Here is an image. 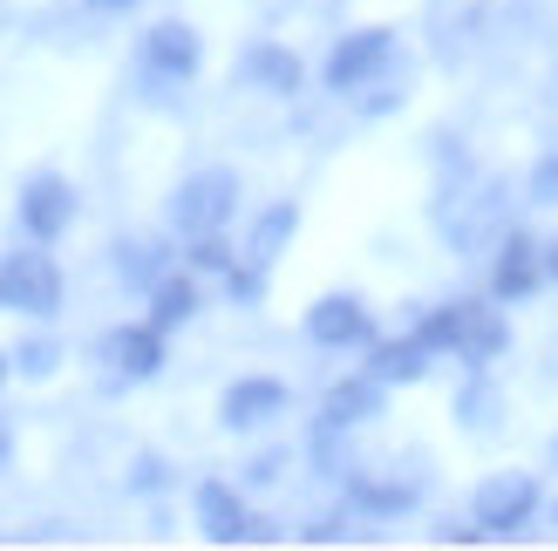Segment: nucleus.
<instances>
[{
  "label": "nucleus",
  "instance_id": "obj_1",
  "mask_svg": "<svg viewBox=\"0 0 558 551\" xmlns=\"http://www.w3.org/2000/svg\"><path fill=\"white\" fill-rule=\"evenodd\" d=\"M239 211V171H226V163H211V171H191L178 184V198H171V225L184 238H198V232H226V218Z\"/></svg>",
  "mask_w": 558,
  "mask_h": 551
},
{
  "label": "nucleus",
  "instance_id": "obj_2",
  "mask_svg": "<svg viewBox=\"0 0 558 551\" xmlns=\"http://www.w3.org/2000/svg\"><path fill=\"white\" fill-rule=\"evenodd\" d=\"M532 511H538V477H524V470L484 477L477 498H470V517H477L484 538H518L524 525H532Z\"/></svg>",
  "mask_w": 558,
  "mask_h": 551
},
{
  "label": "nucleus",
  "instance_id": "obj_3",
  "mask_svg": "<svg viewBox=\"0 0 558 551\" xmlns=\"http://www.w3.org/2000/svg\"><path fill=\"white\" fill-rule=\"evenodd\" d=\"M0 307L48 320L54 307H62V266H54L48 253H8L0 259Z\"/></svg>",
  "mask_w": 558,
  "mask_h": 551
},
{
  "label": "nucleus",
  "instance_id": "obj_4",
  "mask_svg": "<svg viewBox=\"0 0 558 551\" xmlns=\"http://www.w3.org/2000/svg\"><path fill=\"white\" fill-rule=\"evenodd\" d=\"M198 62H205V48H198V35H191L184 21H157L150 35H144V48H136V69H144V82H157V89L191 82Z\"/></svg>",
  "mask_w": 558,
  "mask_h": 551
},
{
  "label": "nucleus",
  "instance_id": "obj_5",
  "mask_svg": "<svg viewBox=\"0 0 558 551\" xmlns=\"http://www.w3.org/2000/svg\"><path fill=\"white\" fill-rule=\"evenodd\" d=\"M388 62H396V35H388V27H361V35H348L341 48L327 54V89L354 96V89H368Z\"/></svg>",
  "mask_w": 558,
  "mask_h": 551
},
{
  "label": "nucleus",
  "instance_id": "obj_6",
  "mask_svg": "<svg viewBox=\"0 0 558 551\" xmlns=\"http://www.w3.org/2000/svg\"><path fill=\"white\" fill-rule=\"evenodd\" d=\"M21 225H27V238H35V245L62 238L75 225V184L54 177V171H35V177L21 184Z\"/></svg>",
  "mask_w": 558,
  "mask_h": 551
},
{
  "label": "nucleus",
  "instance_id": "obj_7",
  "mask_svg": "<svg viewBox=\"0 0 558 551\" xmlns=\"http://www.w3.org/2000/svg\"><path fill=\"white\" fill-rule=\"evenodd\" d=\"M511 347V327H505V314L497 307H484V299H457V341H450V354L470 368V375H484L497 354Z\"/></svg>",
  "mask_w": 558,
  "mask_h": 551
},
{
  "label": "nucleus",
  "instance_id": "obj_8",
  "mask_svg": "<svg viewBox=\"0 0 558 551\" xmlns=\"http://www.w3.org/2000/svg\"><path fill=\"white\" fill-rule=\"evenodd\" d=\"M306 341L314 347H368L375 320H368V307H361L354 293H327V299L306 307Z\"/></svg>",
  "mask_w": 558,
  "mask_h": 551
},
{
  "label": "nucleus",
  "instance_id": "obj_9",
  "mask_svg": "<svg viewBox=\"0 0 558 551\" xmlns=\"http://www.w3.org/2000/svg\"><path fill=\"white\" fill-rule=\"evenodd\" d=\"M538 280H545V245L532 238V232H505L497 238V272H490V293L497 299H532L538 293Z\"/></svg>",
  "mask_w": 558,
  "mask_h": 551
},
{
  "label": "nucleus",
  "instance_id": "obj_10",
  "mask_svg": "<svg viewBox=\"0 0 558 551\" xmlns=\"http://www.w3.org/2000/svg\"><path fill=\"white\" fill-rule=\"evenodd\" d=\"M191 504H198V525H205V538H211V544H245V538H259V517L245 511V498H239L232 483L205 477Z\"/></svg>",
  "mask_w": 558,
  "mask_h": 551
},
{
  "label": "nucleus",
  "instance_id": "obj_11",
  "mask_svg": "<svg viewBox=\"0 0 558 551\" xmlns=\"http://www.w3.org/2000/svg\"><path fill=\"white\" fill-rule=\"evenodd\" d=\"M272 416H287V381H272V375H245L226 389V402H218V423L226 429H259Z\"/></svg>",
  "mask_w": 558,
  "mask_h": 551
},
{
  "label": "nucleus",
  "instance_id": "obj_12",
  "mask_svg": "<svg viewBox=\"0 0 558 551\" xmlns=\"http://www.w3.org/2000/svg\"><path fill=\"white\" fill-rule=\"evenodd\" d=\"M102 362L117 368L123 381H150L163 368V327H117V334H102Z\"/></svg>",
  "mask_w": 558,
  "mask_h": 551
},
{
  "label": "nucleus",
  "instance_id": "obj_13",
  "mask_svg": "<svg viewBox=\"0 0 558 551\" xmlns=\"http://www.w3.org/2000/svg\"><path fill=\"white\" fill-rule=\"evenodd\" d=\"M239 75L253 82V89H266V96H300V82H306L300 54L279 48V41H253V48L239 54Z\"/></svg>",
  "mask_w": 558,
  "mask_h": 551
},
{
  "label": "nucleus",
  "instance_id": "obj_14",
  "mask_svg": "<svg viewBox=\"0 0 558 551\" xmlns=\"http://www.w3.org/2000/svg\"><path fill=\"white\" fill-rule=\"evenodd\" d=\"M300 232V205H266L259 218H253V238H245V266H259V272H272V259L287 253V238Z\"/></svg>",
  "mask_w": 558,
  "mask_h": 551
},
{
  "label": "nucleus",
  "instance_id": "obj_15",
  "mask_svg": "<svg viewBox=\"0 0 558 551\" xmlns=\"http://www.w3.org/2000/svg\"><path fill=\"white\" fill-rule=\"evenodd\" d=\"M415 498H423V483H415V477H396V483H381V477H348V504L368 511V517H402V511H415Z\"/></svg>",
  "mask_w": 558,
  "mask_h": 551
},
{
  "label": "nucleus",
  "instance_id": "obj_16",
  "mask_svg": "<svg viewBox=\"0 0 558 551\" xmlns=\"http://www.w3.org/2000/svg\"><path fill=\"white\" fill-rule=\"evenodd\" d=\"M381 395H388V381H375V375L333 381V395H327V408H320V416H333L341 429H354V423H375V416H381Z\"/></svg>",
  "mask_w": 558,
  "mask_h": 551
},
{
  "label": "nucleus",
  "instance_id": "obj_17",
  "mask_svg": "<svg viewBox=\"0 0 558 551\" xmlns=\"http://www.w3.org/2000/svg\"><path fill=\"white\" fill-rule=\"evenodd\" d=\"M368 375L388 381V389H396V381H423V375H429V347L415 341V334H409V341H388V347L368 354Z\"/></svg>",
  "mask_w": 558,
  "mask_h": 551
},
{
  "label": "nucleus",
  "instance_id": "obj_18",
  "mask_svg": "<svg viewBox=\"0 0 558 551\" xmlns=\"http://www.w3.org/2000/svg\"><path fill=\"white\" fill-rule=\"evenodd\" d=\"M191 314H198V286H191L184 272H163V280L150 286V327L171 334V327H184Z\"/></svg>",
  "mask_w": 558,
  "mask_h": 551
},
{
  "label": "nucleus",
  "instance_id": "obj_19",
  "mask_svg": "<svg viewBox=\"0 0 558 551\" xmlns=\"http://www.w3.org/2000/svg\"><path fill=\"white\" fill-rule=\"evenodd\" d=\"M117 272H123L130 286H144V293H150L163 272H171V253H163L157 238H123V245H117Z\"/></svg>",
  "mask_w": 558,
  "mask_h": 551
},
{
  "label": "nucleus",
  "instance_id": "obj_20",
  "mask_svg": "<svg viewBox=\"0 0 558 551\" xmlns=\"http://www.w3.org/2000/svg\"><path fill=\"white\" fill-rule=\"evenodd\" d=\"M184 259H191V272H232V266H239V259H232V245L218 238V232H198Z\"/></svg>",
  "mask_w": 558,
  "mask_h": 551
},
{
  "label": "nucleus",
  "instance_id": "obj_21",
  "mask_svg": "<svg viewBox=\"0 0 558 551\" xmlns=\"http://www.w3.org/2000/svg\"><path fill=\"white\" fill-rule=\"evenodd\" d=\"M457 416H463L470 429H490V423H497V389H490V381H470V389L457 395Z\"/></svg>",
  "mask_w": 558,
  "mask_h": 551
},
{
  "label": "nucleus",
  "instance_id": "obj_22",
  "mask_svg": "<svg viewBox=\"0 0 558 551\" xmlns=\"http://www.w3.org/2000/svg\"><path fill=\"white\" fill-rule=\"evenodd\" d=\"M226 293L239 299V307H259V299H266V272H259V266H245V259H239V266L226 272Z\"/></svg>",
  "mask_w": 558,
  "mask_h": 551
},
{
  "label": "nucleus",
  "instance_id": "obj_23",
  "mask_svg": "<svg viewBox=\"0 0 558 551\" xmlns=\"http://www.w3.org/2000/svg\"><path fill=\"white\" fill-rule=\"evenodd\" d=\"M14 362H21V375H54V362H62V347H54V341H21L14 347Z\"/></svg>",
  "mask_w": 558,
  "mask_h": 551
},
{
  "label": "nucleus",
  "instance_id": "obj_24",
  "mask_svg": "<svg viewBox=\"0 0 558 551\" xmlns=\"http://www.w3.org/2000/svg\"><path fill=\"white\" fill-rule=\"evenodd\" d=\"M532 205H558V144L538 157V171H532Z\"/></svg>",
  "mask_w": 558,
  "mask_h": 551
},
{
  "label": "nucleus",
  "instance_id": "obj_25",
  "mask_svg": "<svg viewBox=\"0 0 558 551\" xmlns=\"http://www.w3.org/2000/svg\"><path fill=\"white\" fill-rule=\"evenodd\" d=\"M157 483H163V463L144 456V463H136V490H157Z\"/></svg>",
  "mask_w": 558,
  "mask_h": 551
},
{
  "label": "nucleus",
  "instance_id": "obj_26",
  "mask_svg": "<svg viewBox=\"0 0 558 551\" xmlns=\"http://www.w3.org/2000/svg\"><path fill=\"white\" fill-rule=\"evenodd\" d=\"M245 477H253V483H272V477H279V456H259V463H253Z\"/></svg>",
  "mask_w": 558,
  "mask_h": 551
},
{
  "label": "nucleus",
  "instance_id": "obj_27",
  "mask_svg": "<svg viewBox=\"0 0 558 551\" xmlns=\"http://www.w3.org/2000/svg\"><path fill=\"white\" fill-rule=\"evenodd\" d=\"M545 280H551V286H558V238H551V245H545Z\"/></svg>",
  "mask_w": 558,
  "mask_h": 551
},
{
  "label": "nucleus",
  "instance_id": "obj_28",
  "mask_svg": "<svg viewBox=\"0 0 558 551\" xmlns=\"http://www.w3.org/2000/svg\"><path fill=\"white\" fill-rule=\"evenodd\" d=\"M14 456V429H8V416H0V463Z\"/></svg>",
  "mask_w": 558,
  "mask_h": 551
},
{
  "label": "nucleus",
  "instance_id": "obj_29",
  "mask_svg": "<svg viewBox=\"0 0 558 551\" xmlns=\"http://www.w3.org/2000/svg\"><path fill=\"white\" fill-rule=\"evenodd\" d=\"M89 8H102V14H123V8H136V0H89Z\"/></svg>",
  "mask_w": 558,
  "mask_h": 551
},
{
  "label": "nucleus",
  "instance_id": "obj_30",
  "mask_svg": "<svg viewBox=\"0 0 558 551\" xmlns=\"http://www.w3.org/2000/svg\"><path fill=\"white\" fill-rule=\"evenodd\" d=\"M0 381H8V354H0Z\"/></svg>",
  "mask_w": 558,
  "mask_h": 551
},
{
  "label": "nucleus",
  "instance_id": "obj_31",
  "mask_svg": "<svg viewBox=\"0 0 558 551\" xmlns=\"http://www.w3.org/2000/svg\"><path fill=\"white\" fill-rule=\"evenodd\" d=\"M551 463H558V443H551Z\"/></svg>",
  "mask_w": 558,
  "mask_h": 551
}]
</instances>
